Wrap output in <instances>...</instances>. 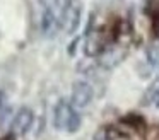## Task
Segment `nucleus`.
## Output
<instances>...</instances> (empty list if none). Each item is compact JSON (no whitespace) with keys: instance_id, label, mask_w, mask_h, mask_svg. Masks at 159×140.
Here are the masks:
<instances>
[{"instance_id":"nucleus-1","label":"nucleus","mask_w":159,"mask_h":140,"mask_svg":"<svg viewBox=\"0 0 159 140\" xmlns=\"http://www.w3.org/2000/svg\"><path fill=\"white\" fill-rule=\"evenodd\" d=\"M130 34V27H128L127 20L120 19V17L111 16L106 19V22L101 24V27L96 33V43L98 46H106V44H113L121 41Z\"/></svg>"},{"instance_id":"nucleus-2","label":"nucleus","mask_w":159,"mask_h":140,"mask_svg":"<svg viewBox=\"0 0 159 140\" xmlns=\"http://www.w3.org/2000/svg\"><path fill=\"white\" fill-rule=\"evenodd\" d=\"M145 14L151 22V29L156 36H159V0H149L145 7Z\"/></svg>"},{"instance_id":"nucleus-3","label":"nucleus","mask_w":159,"mask_h":140,"mask_svg":"<svg viewBox=\"0 0 159 140\" xmlns=\"http://www.w3.org/2000/svg\"><path fill=\"white\" fill-rule=\"evenodd\" d=\"M144 140H159V126H149V128H145Z\"/></svg>"}]
</instances>
